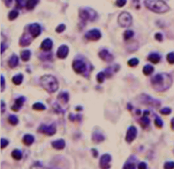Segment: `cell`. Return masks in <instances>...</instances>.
<instances>
[{
	"instance_id": "6da1fadb",
	"label": "cell",
	"mask_w": 174,
	"mask_h": 169,
	"mask_svg": "<svg viewBox=\"0 0 174 169\" xmlns=\"http://www.w3.org/2000/svg\"><path fill=\"white\" fill-rule=\"evenodd\" d=\"M151 83L154 89L161 92L169 89L170 86L172 83V78L169 74L166 73L157 74L151 79Z\"/></svg>"
},
{
	"instance_id": "7a4b0ae2",
	"label": "cell",
	"mask_w": 174,
	"mask_h": 169,
	"mask_svg": "<svg viewBox=\"0 0 174 169\" xmlns=\"http://www.w3.org/2000/svg\"><path fill=\"white\" fill-rule=\"evenodd\" d=\"M144 5L155 13H165L170 9L169 6L163 0H145Z\"/></svg>"
},
{
	"instance_id": "3957f363",
	"label": "cell",
	"mask_w": 174,
	"mask_h": 169,
	"mask_svg": "<svg viewBox=\"0 0 174 169\" xmlns=\"http://www.w3.org/2000/svg\"><path fill=\"white\" fill-rule=\"evenodd\" d=\"M40 83L42 87L49 93H54L59 88L57 79L51 75H44L41 77Z\"/></svg>"
},
{
	"instance_id": "277c9868",
	"label": "cell",
	"mask_w": 174,
	"mask_h": 169,
	"mask_svg": "<svg viewBox=\"0 0 174 169\" xmlns=\"http://www.w3.org/2000/svg\"><path fill=\"white\" fill-rule=\"evenodd\" d=\"M133 18L128 12H122L118 16V24L121 27H127L132 25Z\"/></svg>"
},
{
	"instance_id": "5b68a950",
	"label": "cell",
	"mask_w": 174,
	"mask_h": 169,
	"mask_svg": "<svg viewBox=\"0 0 174 169\" xmlns=\"http://www.w3.org/2000/svg\"><path fill=\"white\" fill-rule=\"evenodd\" d=\"M80 17L82 20L86 21H93L97 17V14L93 9H82L80 11Z\"/></svg>"
},
{
	"instance_id": "8992f818",
	"label": "cell",
	"mask_w": 174,
	"mask_h": 169,
	"mask_svg": "<svg viewBox=\"0 0 174 169\" xmlns=\"http://www.w3.org/2000/svg\"><path fill=\"white\" fill-rule=\"evenodd\" d=\"M101 37V32L98 29H92L85 34V38L90 41H97Z\"/></svg>"
},
{
	"instance_id": "52a82bcc",
	"label": "cell",
	"mask_w": 174,
	"mask_h": 169,
	"mask_svg": "<svg viewBox=\"0 0 174 169\" xmlns=\"http://www.w3.org/2000/svg\"><path fill=\"white\" fill-rule=\"evenodd\" d=\"M38 132L44 133L46 135L52 136L55 134L56 132V128L54 124L50 125V126H46V125H41L40 128H38Z\"/></svg>"
},
{
	"instance_id": "ba28073f",
	"label": "cell",
	"mask_w": 174,
	"mask_h": 169,
	"mask_svg": "<svg viewBox=\"0 0 174 169\" xmlns=\"http://www.w3.org/2000/svg\"><path fill=\"white\" fill-rule=\"evenodd\" d=\"M111 156L109 154H105L101 156L100 161H99V166L101 169H109L111 167Z\"/></svg>"
},
{
	"instance_id": "9c48e42d",
	"label": "cell",
	"mask_w": 174,
	"mask_h": 169,
	"mask_svg": "<svg viewBox=\"0 0 174 169\" xmlns=\"http://www.w3.org/2000/svg\"><path fill=\"white\" fill-rule=\"evenodd\" d=\"M72 67H73V70L76 71V73L81 74V73H83L86 71V65L83 61L79 60H76L73 61L72 64Z\"/></svg>"
},
{
	"instance_id": "30bf717a",
	"label": "cell",
	"mask_w": 174,
	"mask_h": 169,
	"mask_svg": "<svg viewBox=\"0 0 174 169\" xmlns=\"http://www.w3.org/2000/svg\"><path fill=\"white\" fill-rule=\"evenodd\" d=\"M28 31L30 32V34L33 38H36L41 34V27L39 24L37 23H34V24H31L28 27Z\"/></svg>"
},
{
	"instance_id": "8fae6325",
	"label": "cell",
	"mask_w": 174,
	"mask_h": 169,
	"mask_svg": "<svg viewBox=\"0 0 174 169\" xmlns=\"http://www.w3.org/2000/svg\"><path fill=\"white\" fill-rule=\"evenodd\" d=\"M137 137V128L134 126H131L127 129V135H126V140L127 143H132L135 138Z\"/></svg>"
},
{
	"instance_id": "7c38bea8",
	"label": "cell",
	"mask_w": 174,
	"mask_h": 169,
	"mask_svg": "<svg viewBox=\"0 0 174 169\" xmlns=\"http://www.w3.org/2000/svg\"><path fill=\"white\" fill-rule=\"evenodd\" d=\"M98 56L102 59L104 61H105V62H111V61L113 60V59H114V56H113L108 50H106V49L101 50V51L99 52V54H98Z\"/></svg>"
},
{
	"instance_id": "4fadbf2b",
	"label": "cell",
	"mask_w": 174,
	"mask_h": 169,
	"mask_svg": "<svg viewBox=\"0 0 174 169\" xmlns=\"http://www.w3.org/2000/svg\"><path fill=\"white\" fill-rule=\"evenodd\" d=\"M143 97V100H141L142 103L143 104H146V105H150V106H160V102H158L157 100L152 99L151 97L148 96V95H145V94H143L141 95Z\"/></svg>"
},
{
	"instance_id": "5bb4252c",
	"label": "cell",
	"mask_w": 174,
	"mask_h": 169,
	"mask_svg": "<svg viewBox=\"0 0 174 169\" xmlns=\"http://www.w3.org/2000/svg\"><path fill=\"white\" fill-rule=\"evenodd\" d=\"M68 54H69V48L66 45H61L57 51V57L60 59H65L66 58Z\"/></svg>"
},
{
	"instance_id": "9a60e30c",
	"label": "cell",
	"mask_w": 174,
	"mask_h": 169,
	"mask_svg": "<svg viewBox=\"0 0 174 169\" xmlns=\"http://www.w3.org/2000/svg\"><path fill=\"white\" fill-rule=\"evenodd\" d=\"M40 48L41 49H43L44 51H49L50 49L53 48V42H52L51 39L47 38V39H45V40L42 43Z\"/></svg>"
},
{
	"instance_id": "2e32d148",
	"label": "cell",
	"mask_w": 174,
	"mask_h": 169,
	"mask_svg": "<svg viewBox=\"0 0 174 169\" xmlns=\"http://www.w3.org/2000/svg\"><path fill=\"white\" fill-rule=\"evenodd\" d=\"M24 101H25V98L24 97H20V98H18L15 100V103L14 104L13 106L11 107V109L14 111H18L21 108V106H22Z\"/></svg>"
},
{
	"instance_id": "e0dca14e",
	"label": "cell",
	"mask_w": 174,
	"mask_h": 169,
	"mask_svg": "<svg viewBox=\"0 0 174 169\" xmlns=\"http://www.w3.org/2000/svg\"><path fill=\"white\" fill-rule=\"evenodd\" d=\"M148 114H149V111H144L143 117H141V119L139 121V123L142 126V128H147L148 126L150 125V119L147 117Z\"/></svg>"
},
{
	"instance_id": "ac0fdd59",
	"label": "cell",
	"mask_w": 174,
	"mask_h": 169,
	"mask_svg": "<svg viewBox=\"0 0 174 169\" xmlns=\"http://www.w3.org/2000/svg\"><path fill=\"white\" fill-rule=\"evenodd\" d=\"M52 146L57 150H62L66 146V142L63 139H58V140L52 142Z\"/></svg>"
},
{
	"instance_id": "d6986e66",
	"label": "cell",
	"mask_w": 174,
	"mask_h": 169,
	"mask_svg": "<svg viewBox=\"0 0 174 169\" xmlns=\"http://www.w3.org/2000/svg\"><path fill=\"white\" fill-rule=\"evenodd\" d=\"M19 63V59L16 54H12L9 60V66L10 68H14L17 67Z\"/></svg>"
},
{
	"instance_id": "ffe728a7",
	"label": "cell",
	"mask_w": 174,
	"mask_h": 169,
	"mask_svg": "<svg viewBox=\"0 0 174 169\" xmlns=\"http://www.w3.org/2000/svg\"><path fill=\"white\" fill-rule=\"evenodd\" d=\"M31 42V38H29L28 36H27L26 33H24L22 35V37H21V39H20V44H21V46L25 47V46H28V45L30 44Z\"/></svg>"
},
{
	"instance_id": "44dd1931",
	"label": "cell",
	"mask_w": 174,
	"mask_h": 169,
	"mask_svg": "<svg viewBox=\"0 0 174 169\" xmlns=\"http://www.w3.org/2000/svg\"><path fill=\"white\" fill-rule=\"evenodd\" d=\"M34 142V137L31 135V134H27V135H25L24 136V138H23V143L27 145V146H29V145H32V143Z\"/></svg>"
},
{
	"instance_id": "7402d4cb",
	"label": "cell",
	"mask_w": 174,
	"mask_h": 169,
	"mask_svg": "<svg viewBox=\"0 0 174 169\" xmlns=\"http://www.w3.org/2000/svg\"><path fill=\"white\" fill-rule=\"evenodd\" d=\"M148 60H149L150 61H151L152 63H154V64H157V63L160 61V60H161V56L156 53L151 54H150V55L148 56Z\"/></svg>"
},
{
	"instance_id": "603a6c76",
	"label": "cell",
	"mask_w": 174,
	"mask_h": 169,
	"mask_svg": "<svg viewBox=\"0 0 174 169\" xmlns=\"http://www.w3.org/2000/svg\"><path fill=\"white\" fill-rule=\"evenodd\" d=\"M105 139L103 134L101 133H98V132H95L93 134V140L95 143H100L102 142L103 140Z\"/></svg>"
},
{
	"instance_id": "cb8c5ba5",
	"label": "cell",
	"mask_w": 174,
	"mask_h": 169,
	"mask_svg": "<svg viewBox=\"0 0 174 169\" xmlns=\"http://www.w3.org/2000/svg\"><path fill=\"white\" fill-rule=\"evenodd\" d=\"M38 2H39V0H27V4H26L27 9H29V10L33 9L36 7V5H37Z\"/></svg>"
},
{
	"instance_id": "d4e9b609",
	"label": "cell",
	"mask_w": 174,
	"mask_h": 169,
	"mask_svg": "<svg viewBox=\"0 0 174 169\" xmlns=\"http://www.w3.org/2000/svg\"><path fill=\"white\" fill-rule=\"evenodd\" d=\"M31 57V51L30 50H23L21 53V58L23 61H28Z\"/></svg>"
},
{
	"instance_id": "484cf974",
	"label": "cell",
	"mask_w": 174,
	"mask_h": 169,
	"mask_svg": "<svg viewBox=\"0 0 174 169\" xmlns=\"http://www.w3.org/2000/svg\"><path fill=\"white\" fill-rule=\"evenodd\" d=\"M154 71V67L150 66V65H146V66H144L143 69V72L144 75H146V76H149V75H150L152 74V72Z\"/></svg>"
},
{
	"instance_id": "4316f807",
	"label": "cell",
	"mask_w": 174,
	"mask_h": 169,
	"mask_svg": "<svg viewBox=\"0 0 174 169\" xmlns=\"http://www.w3.org/2000/svg\"><path fill=\"white\" fill-rule=\"evenodd\" d=\"M22 81H23V75L22 74H18V75L14 76L13 78H12V82H13L14 83L15 85L21 84Z\"/></svg>"
},
{
	"instance_id": "83f0119b",
	"label": "cell",
	"mask_w": 174,
	"mask_h": 169,
	"mask_svg": "<svg viewBox=\"0 0 174 169\" xmlns=\"http://www.w3.org/2000/svg\"><path fill=\"white\" fill-rule=\"evenodd\" d=\"M12 157L17 161L21 160L22 158V152L20 150H14L12 151Z\"/></svg>"
},
{
	"instance_id": "f1b7e54d",
	"label": "cell",
	"mask_w": 174,
	"mask_h": 169,
	"mask_svg": "<svg viewBox=\"0 0 174 169\" xmlns=\"http://www.w3.org/2000/svg\"><path fill=\"white\" fill-rule=\"evenodd\" d=\"M58 99L60 100H61L63 103H67L69 100V94L66 92H63L59 94Z\"/></svg>"
},
{
	"instance_id": "f546056e",
	"label": "cell",
	"mask_w": 174,
	"mask_h": 169,
	"mask_svg": "<svg viewBox=\"0 0 174 169\" xmlns=\"http://www.w3.org/2000/svg\"><path fill=\"white\" fill-rule=\"evenodd\" d=\"M32 109L35 110V111H44L46 109V107L44 104L42 103H36L32 106Z\"/></svg>"
},
{
	"instance_id": "4dcf8cb0",
	"label": "cell",
	"mask_w": 174,
	"mask_h": 169,
	"mask_svg": "<svg viewBox=\"0 0 174 169\" xmlns=\"http://www.w3.org/2000/svg\"><path fill=\"white\" fill-rule=\"evenodd\" d=\"M18 118L16 117L15 116H14V115H11V116H9V122L11 125H13V126H15V125L18 124Z\"/></svg>"
},
{
	"instance_id": "1f68e13d",
	"label": "cell",
	"mask_w": 174,
	"mask_h": 169,
	"mask_svg": "<svg viewBox=\"0 0 174 169\" xmlns=\"http://www.w3.org/2000/svg\"><path fill=\"white\" fill-rule=\"evenodd\" d=\"M19 15V12L17 10H12L10 11V13L9 14V19L10 21H13L14 19L18 17Z\"/></svg>"
},
{
	"instance_id": "d6a6232c",
	"label": "cell",
	"mask_w": 174,
	"mask_h": 169,
	"mask_svg": "<svg viewBox=\"0 0 174 169\" xmlns=\"http://www.w3.org/2000/svg\"><path fill=\"white\" fill-rule=\"evenodd\" d=\"M106 76V74L105 71H102V72H99L98 75H97V80H98V83H103L105 81V77Z\"/></svg>"
},
{
	"instance_id": "836d02e7",
	"label": "cell",
	"mask_w": 174,
	"mask_h": 169,
	"mask_svg": "<svg viewBox=\"0 0 174 169\" xmlns=\"http://www.w3.org/2000/svg\"><path fill=\"white\" fill-rule=\"evenodd\" d=\"M139 61H138V60L137 58H133L129 60L128 61H127V65L129 66V67H136L137 65H138Z\"/></svg>"
},
{
	"instance_id": "e575fe53",
	"label": "cell",
	"mask_w": 174,
	"mask_h": 169,
	"mask_svg": "<svg viewBox=\"0 0 174 169\" xmlns=\"http://www.w3.org/2000/svg\"><path fill=\"white\" fill-rule=\"evenodd\" d=\"M134 31H131V30H127V31H126L125 33H124V38H125V40H128L130 38H132V37H134Z\"/></svg>"
},
{
	"instance_id": "d590c367",
	"label": "cell",
	"mask_w": 174,
	"mask_h": 169,
	"mask_svg": "<svg viewBox=\"0 0 174 169\" xmlns=\"http://www.w3.org/2000/svg\"><path fill=\"white\" fill-rule=\"evenodd\" d=\"M167 61L172 65H174V53H169L166 56Z\"/></svg>"
},
{
	"instance_id": "8d00e7d4",
	"label": "cell",
	"mask_w": 174,
	"mask_h": 169,
	"mask_svg": "<svg viewBox=\"0 0 174 169\" xmlns=\"http://www.w3.org/2000/svg\"><path fill=\"white\" fill-rule=\"evenodd\" d=\"M164 169H174V161L166 162L164 165Z\"/></svg>"
},
{
	"instance_id": "74e56055",
	"label": "cell",
	"mask_w": 174,
	"mask_h": 169,
	"mask_svg": "<svg viewBox=\"0 0 174 169\" xmlns=\"http://www.w3.org/2000/svg\"><path fill=\"white\" fill-rule=\"evenodd\" d=\"M155 124H156V127H158V128H161L162 126H163V122H162V121L160 117H156V120H155Z\"/></svg>"
},
{
	"instance_id": "f35d334b",
	"label": "cell",
	"mask_w": 174,
	"mask_h": 169,
	"mask_svg": "<svg viewBox=\"0 0 174 169\" xmlns=\"http://www.w3.org/2000/svg\"><path fill=\"white\" fill-rule=\"evenodd\" d=\"M160 112L162 115H169L170 113L172 112V110L170 108H163L160 111Z\"/></svg>"
},
{
	"instance_id": "ab89813d",
	"label": "cell",
	"mask_w": 174,
	"mask_h": 169,
	"mask_svg": "<svg viewBox=\"0 0 174 169\" xmlns=\"http://www.w3.org/2000/svg\"><path fill=\"white\" fill-rule=\"evenodd\" d=\"M126 3H127V0H116V5L118 7H123L126 5Z\"/></svg>"
},
{
	"instance_id": "60d3db41",
	"label": "cell",
	"mask_w": 174,
	"mask_h": 169,
	"mask_svg": "<svg viewBox=\"0 0 174 169\" xmlns=\"http://www.w3.org/2000/svg\"><path fill=\"white\" fill-rule=\"evenodd\" d=\"M66 30V26L64 25V24H61V25H60L57 27L56 28V31L58 32V33H60V32H62Z\"/></svg>"
},
{
	"instance_id": "b9f144b4",
	"label": "cell",
	"mask_w": 174,
	"mask_h": 169,
	"mask_svg": "<svg viewBox=\"0 0 174 169\" xmlns=\"http://www.w3.org/2000/svg\"><path fill=\"white\" fill-rule=\"evenodd\" d=\"M8 145H9V141H8V140H6L5 138H2V139H1V148H2V149L5 148Z\"/></svg>"
},
{
	"instance_id": "7bdbcfd3",
	"label": "cell",
	"mask_w": 174,
	"mask_h": 169,
	"mask_svg": "<svg viewBox=\"0 0 174 169\" xmlns=\"http://www.w3.org/2000/svg\"><path fill=\"white\" fill-rule=\"evenodd\" d=\"M123 169H135V166L132 163H127L123 167Z\"/></svg>"
},
{
	"instance_id": "ee69618b",
	"label": "cell",
	"mask_w": 174,
	"mask_h": 169,
	"mask_svg": "<svg viewBox=\"0 0 174 169\" xmlns=\"http://www.w3.org/2000/svg\"><path fill=\"white\" fill-rule=\"evenodd\" d=\"M138 169H147V164L145 162H140L138 166Z\"/></svg>"
},
{
	"instance_id": "f6af8a7d",
	"label": "cell",
	"mask_w": 174,
	"mask_h": 169,
	"mask_svg": "<svg viewBox=\"0 0 174 169\" xmlns=\"http://www.w3.org/2000/svg\"><path fill=\"white\" fill-rule=\"evenodd\" d=\"M5 89V77L2 75L1 76V91H4Z\"/></svg>"
},
{
	"instance_id": "bcb514c9",
	"label": "cell",
	"mask_w": 174,
	"mask_h": 169,
	"mask_svg": "<svg viewBox=\"0 0 174 169\" xmlns=\"http://www.w3.org/2000/svg\"><path fill=\"white\" fill-rule=\"evenodd\" d=\"M155 37H156V39H157L158 41H162V38H163L161 33H156Z\"/></svg>"
},
{
	"instance_id": "7dc6e473",
	"label": "cell",
	"mask_w": 174,
	"mask_h": 169,
	"mask_svg": "<svg viewBox=\"0 0 174 169\" xmlns=\"http://www.w3.org/2000/svg\"><path fill=\"white\" fill-rule=\"evenodd\" d=\"M1 106H2V113H4V112H5V102H4V101H3V100H2V101H1Z\"/></svg>"
},
{
	"instance_id": "c3c4849f",
	"label": "cell",
	"mask_w": 174,
	"mask_h": 169,
	"mask_svg": "<svg viewBox=\"0 0 174 169\" xmlns=\"http://www.w3.org/2000/svg\"><path fill=\"white\" fill-rule=\"evenodd\" d=\"M1 47H2V50H1V51H2V54H3L4 52H5V44H4V43H2V44H1Z\"/></svg>"
},
{
	"instance_id": "681fc988",
	"label": "cell",
	"mask_w": 174,
	"mask_h": 169,
	"mask_svg": "<svg viewBox=\"0 0 174 169\" xmlns=\"http://www.w3.org/2000/svg\"><path fill=\"white\" fill-rule=\"evenodd\" d=\"M92 151L94 152V157H97V156H98V151H97L96 150H94V149H93V150H92Z\"/></svg>"
},
{
	"instance_id": "f907efd6",
	"label": "cell",
	"mask_w": 174,
	"mask_h": 169,
	"mask_svg": "<svg viewBox=\"0 0 174 169\" xmlns=\"http://www.w3.org/2000/svg\"><path fill=\"white\" fill-rule=\"evenodd\" d=\"M171 126H172V129L174 130V118H172V122H171Z\"/></svg>"
}]
</instances>
